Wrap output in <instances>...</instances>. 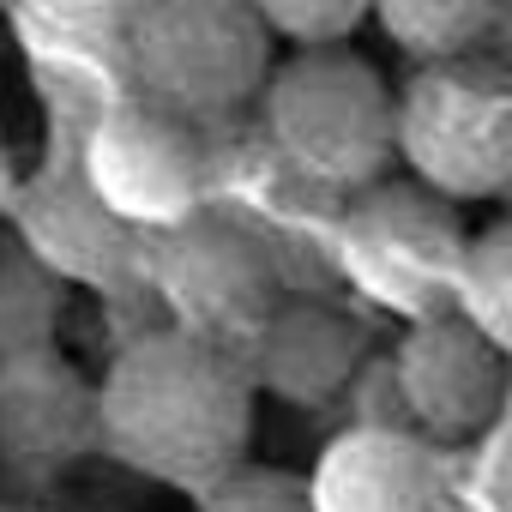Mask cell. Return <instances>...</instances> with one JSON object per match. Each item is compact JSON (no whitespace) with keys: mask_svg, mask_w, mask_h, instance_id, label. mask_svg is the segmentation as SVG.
Returning <instances> with one entry per match:
<instances>
[{"mask_svg":"<svg viewBox=\"0 0 512 512\" xmlns=\"http://www.w3.org/2000/svg\"><path fill=\"white\" fill-rule=\"evenodd\" d=\"M247 434L253 380L241 356L175 326L133 338L97 380V446L157 482L205 494L247 464Z\"/></svg>","mask_w":512,"mask_h":512,"instance_id":"6da1fadb","label":"cell"},{"mask_svg":"<svg viewBox=\"0 0 512 512\" xmlns=\"http://www.w3.org/2000/svg\"><path fill=\"white\" fill-rule=\"evenodd\" d=\"M260 103L278 157L302 181L338 193L386 181V163L398 157V91L368 55H290L272 67Z\"/></svg>","mask_w":512,"mask_h":512,"instance_id":"7a4b0ae2","label":"cell"},{"mask_svg":"<svg viewBox=\"0 0 512 512\" xmlns=\"http://www.w3.org/2000/svg\"><path fill=\"white\" fill-rule=\"evenodd\" d=\"M127 67L151 109L217 121L272 79V37L241 0H151L127 19Z\"/></svg>","mask_w":512,"mask_h":512,"instance_id":"3957f363","label":"cell"},{"mask_svg":"<svg viewBox=\"0 0 512 512\" xmlns=\"http://www.w3.org/2000/svg\"><path fill=\"white\" fill-rule=\"evenodd\" d=\"M470 229L458 205L416 181H374L338 217V266L386 314L422 326L458 314Z\"/></svg>","mask_w":512,"mask_h":512,"instance_id":"277c9868","label":"cell"},{"mask_svg":"<svg viewBox=\"0 0 512 512\" xmlns=\"http://www.w3.org/2000/svg\"><path fill=\"white\" fill-rule=\"evenodd\" d=\"M398 157L416 187L458 199L512 193V73L500 55L416 67L398 91Z\"/></svg>","mask_w":512,"mask_h":512,"instance_id":"5b68a950","label":"cell"},{"mask_svg":"<svg viewBox=\"0 0 512 512\" xmlns=\"http://www.w3.org/2000/svg\"><path fill=\"white\" fill-rule=\"evenodd\" d=\"M151 272H157L163 302L175 308V332L205 338L235 356L278 314V266L266 241L229 217L193 211L187 223L163 229Z\"/></svg>","mask_w":512,"mask_h":512,"instance_id":"8992f818","label":"cell"},{"mask_svg":"<svg viewBox=\"0 0 512 512\" xmlns=\"http://www.w3.org/2000/svg\"><path fill=\"white\" fill-rule=\"evenodd\" d=\"M79 175L103 199V211H115L133 235L139 229H175L199 211L205 151H199L187 121H175L151 103H121L85 139Z\"/></svg>","mask_w":512,"mask_h":512,"instance_id":"52a82bcc","label":"cell"},{"mask_svg":"<svg viewBox=\"0 0 512 512\" xmlns=\"http://www.w3.org/2000/svg\"><path fill=\"white\" fill-rule=\"evenodd\" d=\"M392 380L410 434L428 446H458L482 434L506 404V356L458 314L410 326L392 350Z\"/></svg>","mask_w":512,"mask_h":512,"instance_id":"ba28073f","label":"cell"},{"mask_svg":"<svg viewBox=\"0 0 512 512\" xmlns=\"http://www.w3.org/2000/svg\"><path fill=\"white\" fill-rule=\"evenodd\" d=\"M13 217H19V247L55 284L109 290L139 260L133 229L115 211H103V199L85 187L79 169H49V175L25 181L13 193Z\"/></svg>","mask_w":512,"mask_h":512,"instance_id":"9c48e42d","label":"cell"},{"mask_svg":"<svg viewBox=\"0 0 512 512\" xmlns=\"http://www.w3.org/2000/svg\"><path fill=\"white\" fill-rule=\"evenodd\" d=\"M97 446V386L55 350L0 362V464L19 476L67 470Z\"/></svg>","mask_w":512,"mask_h":512,"instance_id":"30bf717a","label":"cell"},{"mask_svg":"<svg viewBox=\"0 0 512 512\" xmlns=\"http://www.w3.org/2000/svg\"><path fill=\"white\" fill-rule=\"evenodd\" d=\"M368 362V332L326 302H278V314L241 350L253 392H272L296 410H326L350 398Z\"/></svg>","mask_w":512,"mask_h":512,"instance_id":"8fae6325","label":"cell"},{"mask_svg":"<svg viewBox=\"0 0 512 512\" xmlns=\"http://www.w3.org/2000/svg\"><path fill=\"white\" fill-rule=\"evenodd\" d=\"M308 506L314 512H440L446 464L416 434L344 428L308 476Z\"/></svg>","mask_w":512,"mask_h":512,"instance_id":"7c38bea8","label":"cell"},{"mask_svg":"<svg viewBox=\"0 0 512 512\" xmlns=\"http://www.w3.org/2000/svg\"><path fill=\"white\" fill-rule=\"evenodd\" d=\"M368 19L416 67H446V61L488 55V43H500L506 13L488 7V0H386V7H374Z\"/></svg>","mask_w":512,"mask_h":512,"instance_id":"4fadbf2b","label":"cell"},{"mask_svg":"<svg viewBox=\"0 0 512 512\" xmlns=\"http://www.w3.org/2000/svg\"><path fill=\"white\" fill-rule=\"evenodd\" d=\"M458 320L476 326L500 356H512V217L470 235L464 278H458Z\"/></svg>","mask_w":512,"mask_h":512,"instance_id":"5bb4252c","label":"cell"},{"mask_svg":"<svg viewBox=\"0 0 512 512\" xmlns=\"http://www.w3.org/2000/svg\"><path fill=\"white\" fill-rule=\"evenodd\" d=\"M55 320H61V284L13 241H0V362L55 350Z\"/></svg>","mask_w":512,"mask_h":512,"instance_id":"9a60e30c","label":"cell"},{"mask_svg":"<svg viewBox=\"0 0 512 512\" xmlns=\"http://www.w3.org/2000/svg\"><path fill=\"white\" fill-rule=\"evenodd\" d=\"M278 43H290L296 55H326V49H350V37L368 25L362 0H272V7H253Z\"/></svg>","mask_w":512,"mask_h":512,"instance_id":"2e32d148","label":"cell"},{"mask_svg":"<svg viewBox=\"0 0 512 512\" xmlns=\"http://www.w3.org/2000/svg\"><path fill=\"white\" fill-rule=\"evenodd\" d=\"M199 512H314V506H308V476L278 464H235L199 494Z\"/></svg>","mask_w":512,"mask_h":512,"instance_id":"e0dca14e","label":"cell"},{"mask_svg":"<svg viewBox=\"0 0 512 512\" xmlns=\"http://www.w3.org/2000/svg\"><path fill=\"white\" fill-rule=\"evenodd\" d=\"M350 404H356V422L350 428H392V434H410V416H404V398H398V380H392V356H368L356 386H350Z\"/></svg>","mask_w":512,"mask_h":512,"instance_id":"ac0fdd59","label":"cell"},{"mask_svg":"<svg viewBox=\"0 0 512 512\" xmlns=\"http://www.w3.org/2000/svg\"><path fill=\"white\" fill-rule=\"evenodd\" d=\"M19 193V175H13V157H7V139H0V205H13Z\"/></svg>","mask_w":512,"mask_h":512,"instance_id":"d6986e66","label":"cell"},{"mask_svg":"<svg viewBox=\"0 0 512 512\" xmlns=\"http://www.w3.org/2000/svg\"><path fill=\"white\" fill-rule=\"evenodd\" d=\"M500 61H506V73H512V13L500 19Z\"/></svg>","mask_w":512,"mask_h":512,"instance_id":"ffe728a7","label":"cell"}]
</instances>
